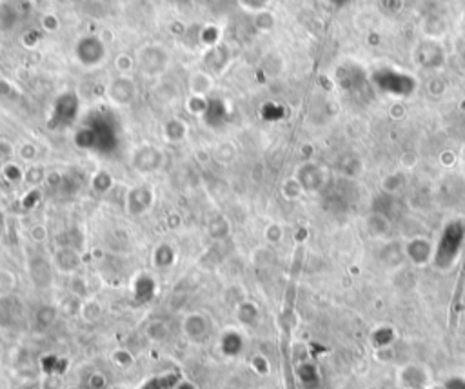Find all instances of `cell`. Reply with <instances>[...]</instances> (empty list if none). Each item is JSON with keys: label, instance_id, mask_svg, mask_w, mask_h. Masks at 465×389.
Here are the masks:
<instances>
[{"label": "cell", "instance_id": "cell-9", "mask_svg": "<svg viewBox=\"0 0 465 389\" xmlns=\"http://www.w3.org/2000/svg\"><path fill=\"white\" fill-rule=\"evenodd\" d=\"M51 264L57 271L64 275H77L82 266V257L77 248L71 245H60L53 253Z\"/></svg>", "mask_w": 465, "mask_h": 389}, {"label": "cell", "instance_id": "cell-17", "mask_svg": "<svg viewBox=\"0 0 465 389\" xmlns=\"http://www.w3.org/2000/svg\"><path fill=\"white\" fill-rule=\"evenodd\" d=\"M432 250L431 244L423 239H414L407 244V255L411 257L412 262H416V264H425L429 257H431Z\"/></svg>", "mask_w": 465, "mask_h": 389}, {"label": "cell", "instance_id": "cell-7", "mask_svg": "<svg viewBox=\"0 0 465 389\" xmlns=\"http://www.w3.org/2000/svg\"><path fill=\"white\" fill-rule=\"evenodd\" d=\"M137 93H139L137 82L130 75H120V77H115L107 84V96L116 106H130V104H133V101L137 98Z\"/></svg>", "mask_w": 465, "mask_h": 389}, {"label": "cell", "instance_id": "cell-12", "mask_svg": "<svg viewBox=\"0 0 465 389\" xmlns=\"http://www.w3.org/2000/svg\"><path fill=\"white\" fill-rule=\"evenodd\" d=\"M29 273H31V279H33L35 286L39 288H48L53 279V264L51 260H46L44 257H37V259L31 260L29 264Z\"/></svg>", "mask_w": 465, "mask_h": 389}, {"label": "cell", "instance_id": "cell-33", "mask_svg": "<svg viewBox=\"0 0 465 389\" xmlns=\"http://www.w3.org/2000/svg\"><path fill=\"white\" fill-rule=\"evenodd\" d=\"M19 155L24 162H33V160L37 159V155H39V149H37V146L35 144H31V142H24V144L20 146Z\"/></svg>", "mask_w": 465, "mask_h": 389}, {"label": "cell", "instance_id": "cell-32", "mask_svg": "<svg viewBox=\"0 0 465 389\" xmlns=\"http://www.w3.org/2000/svg\"><path fill=\"white\" fill-rule=\"evenodd\" d=\"M64 379L60 373H49V375H44L40 380V389H64Z\"/></svg>", "mask_w": 465, "mask_h": 389}, {"label": "cell", "instance_id": "cell-27", "mask_svg": "<svg viewBox=\"0 0 465 389\" xmlns=\"http://www.w3.org/2000/svg\"><path fill=\"white\" fill-rule=\"evenodd\" d=\"M15 286H17V279H15V275L11 271H6L2 269L0 271V298L10 297L13 293Z\"/></svg>", "mask_w": 465, "mask_h": 389}, {"label": "cell", "instance_id": "cell-16", "mask_svg": "<svg viewBox=\"0 0 465 389\" xmlns=\"http://www.w3.org/2000/svg\"><path fill=\"white\" fill-rule=\"evenodd\" d=\"M236 317H238L242 326L253 327L258 324L260 311L258 308H256V304L249 302V300H244V302H240L238 308H236Z\"/></svg>", "mask_w": 465, "mask_h": 389}, {"label": "cell", "instance_id": "cell-28", "mask_svg": "<svg viewBox=\"0 0 465 389\" xmlns=\"http://www.w3.org/2000/svg\"><path fill=\"white\" fill-rule=\"evenodd\" d=\"M71 295L78 298H87L89 297V286H87L86 279L80 277V275H71Z\"/></svg>", "mask_w": 465, "mask_h": 389}, {"label": "cell", "instance_id": "cell-37", "mask_svg": "<svg viewBox=\"0 0 465 389\" xmlns=\"http://www.w3.org/2000/svg\"><path fill=\"white\" fill-rule=\"evenodd\" d=\"M29 235H31V239H33V242H44L46 239H48V230L44 226H40V224H37V226L31 227V231H29Z\"/></svg>", "mask_w": 465, "mask_h": 389}, {"label": "cell", "instance_id": "cell-22", "mask_svg": "<svg viewBox=\"0 0 465 389\" xmlns=\"http://www.w3.org/2000/svg\"><path fill=\"white\" fill-rule=\"evenodd\" d=\"M229 222H227L226 216H215V218H211L209 221V224H207V233H209V236L211 239H215V241H222V239H226L227 235H229Z\"/></svg>", "mask_w": 465, "mask_h": 389}, {"label": "cell", "instance_id": "cell-5", "mask_svg": "<svg viewBox=\"0 0 465 389\" xmlns=\"http://www.w3.org/2000/svg\"><path fill=\"white\" fill-rule=\"evenodd\" d=\"M75 57L82 67L100 66L106 58V46L96 37H84L75 46Z\"/></svg>", "mask_w": 465, "mask_h": 389}, {"label": "cell", "instance_id": "cell-39", "mask_svg": "<svg viewBox=\"0 0 465 389\" xmlns=\"http://www.w3.org/2000/svg\"><path fill=\"white\" fill-rule=\"evenodd\" d=\"M173 389H198V386L195 384V382H191V380L178 379L177 384L173 386Z\"/></svg>", "mask_w": 465, "mask_h": 389}, {"label": "cell", "instance_id": "cell-34", "mask_svg": "<svg viewBox=\"0 0 465 389\" xmlns=\"http://www.w3.org/2000/svg\"><path fill=\"white\" fill-rule=\"evenodd\" d=\"M297 375L300 377V380L302 382H311V380H315V377H317V371H315V368H313L311 364H302L300 368L297 370Z\"/></svg>", "mask_w": 465, "mask_h": 389}, {"label": "cell", "instance_id": "cell-40", "mask_svg": "<svg viewBox=\"0 0 465 389\" xmlns=\"http://www.w3.org/2000/svg\"><path fill=\"white\" fill-rule=\"evenodd\" d=\"M2 231H4V216L0 213V235H2Z\"/></svg>", "mask_w": 465, "mask_h": 389}, {"label": "cell", "instance_id": "cell-23", "mask_svg": "<svg viewBox=\"0 0 465 389\" xmlns=\"http://www.w3.org/2000/svg\"><path fill=\"white\" fill-rule=\"evenodd\" d=\"M220 51H222V48H215L206 55V58H204V64H206V67L209 69L207 73L222 71V69L227 66V60H229V57H227V51L222 55V57H218V55H220Z\"/></svg>", "mask_w": 465, "mask_h": 389}, {"label": "cell", "instance_id": "cell-35", "mask_svg": "<svg viewBox=\"0 0 465 389\" xmlns=\"http://www.w3.org/2000/svg\"><path fill=\"white\" fill-rule=\"evenodd\" d=\"M133 58L128 57V55H120L116 58V69H119L122 75H130V71L133 69Z\"/></svg>", "mask_w": 465, "mask_h": 389}, {"label": "cell", "instance_id": "cell-30", "mask_svg": "<svg viewBox=\"0 0 465 389\" xmlns=\"http://www.w3.org/2000/svg\"><path fill=\"white\" fill-rule=\"evenodd\" d=\"M15 155V148L11 144L10 140L0 139V173H2V169L11 164V159H13Z\"/></svg>", "mask_w": 465, "mask_h": 389}, {"label": "cell", "instance_id": "cell-41", "mask_svg": "<svg viewBox=\"0 0 465 389\" xmlns=\"http://www.w3.org/2000/svg\"><path fill=\"white\" fill-rule=\"evenodd\" d=\"M333 2H335L336 6H344V4H347L349 0H333Z\"/></svg>", "mask_w": 465, "mask_h": 389}, {"label": "cell", "instance_id": "cell-42", "mask_svg": "<svg viewBox=\"0 0 465 389\" xmlns=\"http://www.w3.org/2000/svg\"><path fill=\"white\" fill-rule=\"evenodd\" d=\"M64 389H82V388H80V386H66Z\"/></svg>", "mask_w": 465, "mask_h": 389}, {"label": "cell", "instance_id": "cell-29", "mask_svg": "<svg viewBox=\"0 0 465 389\" xmlns=\"http://www.w3.org/2000/svg\"><path fill=\"white\" fill-rule=\"evenodd\" d=\"M249 368L253 370V373H256L258 377L269 375V371H271V364H269V361L264 355L251 356Z\"/></svg>", "mask_w": 465, "mask_h": 389}, {"label": "cell", "instance_id": "cell-26", "mask_svg": "<svg viewBox=\"0 0 465 389\" xmlns=\"http://www.w3.org/2000/svg\"><path fill=\"white\" fill-rule=\"evenodd\" d=\"M111 188H113V177H111L109 173H106V171H98V173L93 175L91 178L93 191L98 193V195H104V193L109 191Z\"/></svg>", "mask_w": 465, "mask_h": 389}, {"label": "cell", "instance_id": "cell-19", "mask_svg": "<svg viewBox=\"0 0 465 389\" xmlns=\"http://www.w3.org/2000/svg\"><path fill=\"white\" fill-rule=\"evenodd\" d=\"M58 317V309L55 306H40L37 311H35V327H39L42 331L49 329L57 322Z\"/></svg>", "mask_w": 465, "mask_h": 389}, {"label": "cell", "instance_id": "cell-6", "mask_svg": "<svg viewBox=\"0 0 465 389\" xmlns=\"http://www.w3.org/2000/svg\"><path fill=\"white\" fill-rule=\"evenodd\" d=\"M155 191L149 186H134L125 193L124 207L130 216H142L153 207Z\"/></svg>", "mask_w": 465, "mask_h": 389}, {"label": "cell", "instance_id": "cell-13", "mask_svg": "<svg viewBox=\"0 0 465 389\" xmlns=\"http://www.w3.org/2000/svg\"><path fill=\"white\" fill-rule=\"evenodd\" d=\"M102 313H104V308H102V304L98 298L95 297L82 298L80 309H78V317H80L84 322L87 324L98 322L102 318Z\"/></svg>", "mask_w": 465, "mask_h": 389}, {"label": "cell", "instance_id": "cell-1", "mask_svg": "<svg viewBox=\"0 0 465 389\" xmlns=\"http://www.w3.org/2000/svg\"><path fill=\"white\" fill-rule=\"evenodd\" d=\"M465 239V226L462 222H453L446 227L444 235L440 239V244L437 248V253H435V262H437L440 268H447L451 264L453 260L456 259L458 251L462 250Z\"/></svg>", "mask_w": 465, "mask_h": 389}, {"label": "cell", "instance_id": "cell-38", "mask_svg": "<svg viewBox=\"0 0 465 389\" xmlns=\"http://www.w3.org/2000/svg\"><path fill=\"white\" fill-rule=\"evenodd\" d=\"M280 236H282V230H280L279 226H274V224L265 230V239H267L269 242H279Z\"/></svg>", "mask_w": 465, "mask_h": 389}, {"label": "cell", "instance_id": "cell-15", "mask_svg": "<svg viewBox=\"0 0 465 389\" xmlns=\"http://www.w3.org/2000/svg\"><path fill=\"white\" fill-rule=\"evenodd\" d=\"M177 253H175L173 245L171 244H159L155 248L153 255H151V262L157 269H168L175 264Z\"/></svg>", "mask_w": 465, "mask_h": 389}, {"label": "cell", "instance_id": "cell-2", "mask_svg": "<svg viewBox=\"0 0 465 389\" xmlns=\"http://www.w3.org/2000/svg\"><path fill=\"white\" fill-rule=\"evenodd\" d=\"M374 84L391 95H411L414 92V80L405 73L393 71V69H380L374 73Z\"/></svg>", "mask_w": 465, "mask_h": 389}, {"label": "cell", "instance_id": "cell-21", "mask_svg": "<svg viewBox=\"0 0 465 389\" xmlns=\"http://www.w3.org/2000/svg\"><path fill=\"white\" fill-rule=\"evenodd\" d=\"M187 128L182 121H178V119H171L164 124V137L169 142H180V140L186 139Z\"/></svg>", "mask_w": 465, "mask_h": 389}, {"label": "cell", "instance_id": "cell-4", "mask_svg": "<svg viewBox=\"0 0 465 389\" xmlns=\"http://www.w3.org/2000/svg\"><path fill=\"white\" fill-rule=\"evenodd\" d=\"M213 322L207 315L200 311L187 313V315H184L182 322H180V331H182L184 338L191 342V344H202L209 336Z\"/></svg>", "mask_w": 465, "mask_h": 389}, {"label": "cell", "instance_id": "cell-10", "mask_svg": "<svg viewBox=\"0 0 465 389\" xmlns=\"http://www.w3.org/2000/svg\"><path fill=\"white\" fill-rule=\"evenodd\" d=\"M218 347H220L222 356H226L229 361L238 358L245 347L244 335H242V331L235 329V327H227V329H224V331L220 333Z\"/></svg>", "mask_w": 465, "mask_h": 389}, {"label": "cell", "instance_id": "cell-8", "mask_svg": "<svg viewBox=\"0 0 465 389\" xmlns=\"http://www.w3.org/2000/svg\"><path fill=\"white\" fill-rule=\"evenodd\" d=\"M166 155L162 153V149L157 146H144L134 151L133 155V168L140 173H155L162 168Z\"/></svg>", "mask_w": 465, "mask_h": 389}, {"label": "cell", "instance_id": "cell-20", "mask_svg": "<svg viewBox=\"0 0 465 389\" xmlns=\"http://www.w3.org/2000/svg\"><path fill=\"white\" fill-rule=\"evenodd\" d=\"M189 87H191L193 95L204 96L206 93L211 92L213 75H211V73H206V71L195 73V75L191 77V80H189Z\"/></svg>", "mask_w": 465, "mask_h": 389}, {"label": "cell", "instance_id": "cell-18", "mask_svg": "<svg viewBox=\"0 0 465 389\" xmlns=\"http://www.w3.org/2000/svg\"><path fill=\"white\" fill-rule=\"evenodd\" d=\"M155 291H157V284H155V280L151 279V277H148V275H142V277H139L137 282H134V297H137L139 302L142 304L149 302V300L155 297Z\"/></svg>", "mask_w": 465, "mask_h": 389}, {"label": "cell", "instance_id": "cell-24", "mask_svg": "<svg viewBox=\"0 0 465 389\" xmlns=\"http://www.w3.org/2000/svg\"><path fill=\"white\" fill-rule=\"evenodd\" d=\"M109 358L113 365H116L119 370H130L131 365L134 364L133 353L130 349H125V347H116V349L111 351Z\"/></svg>", "mask_w": 465, "mask_h": 389}, {"label": "cell", "instance_id": "cell-3", "mask_svg": "<svg viewBox=\"0 0 465 389\" xmlns=\"http://www.w3.org/2000/svg\"><path fill=\"white\" fill-rule=\"evenodd\" d=\"M139 67L148 77H160L169 67V53L162 46H146L137 57Z\"/></svg>", "mask_w": 465, "mask_h": 389}, {"label": "cell", "instance_id": "cell-11", "mask_svg": "<svg viewBox=\"0 0 465 389\" xmlns=\"http://www.w3.org/2000/svg\"><path fill=\"white\" fill-rule=\"evenodd\" d=\"M297 180L300 184V188L306 189V191H318L324 184V173L315 164H306L298 169Z\"/></svg>", "mask_w": 465, "mask_h": 389}, {"label": "cell", "instance_id": "cell-25", "mask_svg": "<svg viewBox=\"0 0 465 389\" xmlns=\"http://www.w3.org/2000/svg\"><path fill=\"white\" fill-rule=\"evenodd\" d=\"M84 389H109V379L104 371L93 370L84 380Z\"/></svg>", "mask_w": 465, "mask_h": 389}, {"label": "cell", "instance_id": "cell-14", "mask_svg": "<svg viewBox=\"0 0 465 389\" xmlns=\"http://www.w3.org/2000/svg\"><path fill=\"white\" fill-rule=\"evenodd\" d=\"M146 338L149 342H153V344H162L169 338V324L164 320V318H153V320H149L148 326H146Z\"/></svg>", "mask_w": 465, "mask_h": 389}, {"label": "cell", "instance_id": "cell-31", "mask_svg": "<svg viewBox=\"0 0 465 389\" xmlns=\"http://www.w3.org/2000/svg\"><path fill=\"white\" fill-rule=\"evenodd\" d=\"M2 175L6 177V180H10L11 184H17V182H22L24 180V169L20 168V166H17V164H8L4 169H2Z\"/></svg>", "mask_w": 465, "mask_h": 389}, {"label": "cell", "instance_id": "cell-36", "mask_svg": "<svg viewBox=\"0 0 465 389\" xmlns=\"http://www.w3.org/2000/svg\"><path fill=\"white\" fill-rule=\"evenodd\" d=\"M300 191H302V188H300L298 180H289V182H286V186H283V193H286V197L288 198H297L298 195H300Z\"/></svg>", "mask_w": 465, "mask_h": 389}]
</instances>
